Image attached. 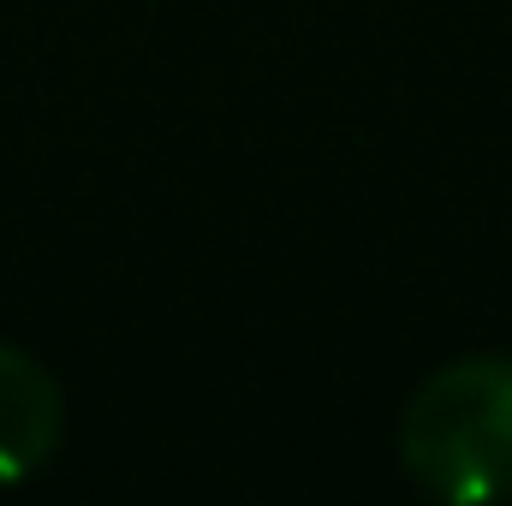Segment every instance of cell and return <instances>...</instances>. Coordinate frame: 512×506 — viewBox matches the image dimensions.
<instances>
[{
	"label": "cell",
	"instance_id": "1",
	"mask_svg": "<svg viewBox=\"0 0 512 506\" xmlns=\"http://www.w3.org/2000/svg\"><path fill=\"white\" fill-rule=\"evenodd\" d=\"M399 459L441 501L512 495V358H459L423 381L399 417Z\"/></svg>",
	"mask_w": 512,
	"mask_h": 506
},
{
	"label": "cell",
	"instance_id": "2",
	"mask_svg": "<svg viewBox=\"0 0 512 506\" xmlns=\"http://www.w3.org/2000/svg\"><path fill=\"white\" fill-rule=\"evenodd\" d=\"M60 429H66V399L54 376L30 352L0 340V489L36 477L54 459Z\"/></svg>",
	"mask_w": 512,
	"mask_h": 506
}]
</instances>
